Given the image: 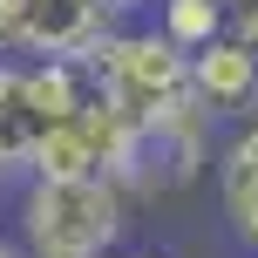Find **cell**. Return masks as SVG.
I'll return each instance as SVG.
<instances>
[{"mask_svg":"<svg viewBox=\"0 0 258 258\" xmlns=\"http://www.w3.org/2000/svg\"><path fill=\"white\" fill-rule=\"evenodd\" d=\"M89 82L109 109H122L136 129H150L190 95V54L177 41H163L156 27H122L116 21L89 54Z\"/></svg>","mask_w":258,"mask_h":258,"instance_id":"7a4b0ae2","label":"cell"},{"mask_svg":"<svg viewBox=\"0 0 258 258\" xmlns=\"http://www.w3.org/2000/svg\"><path fill=\"white\" fill-rule=\"evenodd\" d=\"M224 27H231V14H224L218 0H156V34L177 41L183 54L204 48V41H211V34H224Z\"/></svg>","mask_w":258,"mask_h":258,"instance_id":"ba28073f","label":"cell"},{"mask_svg":"<svg viewBox=\"0 0 258 258\" xmlns=\"http://www.w3.org/2000/svg\"><path fill=\"white\" fill-rule=\"evenodd\" d=\"M0 258H21V251H14V245H0Z\"/></svg>","mask_w":258,"mask_h":258,"instance_id":"7c38bea8","label":"cell"},{"mask_svg":"<svg viewBox=\"0 0 258 258\" xmlns=\"http://www.w3.org/2000/svg\"><path fill=\"white\" fill-rule=\"evenodd\" d=\"M116 21L122 14L109 7V0H14L7 7V48L34 54V61H48V54L89 61L95 41H102Z\"/></svg>","mask_w":258,"mask_h":258,"instance_id":"3957f363","label":"cell"},{"mask_svg":"<svg viewBox=\"0 0 258 258\" xmlns=\"http://www.w3.org/2000/svg\"><path fill=\"white\" fill-rule=\"evenodd\" d=\"M48 129V116L34 109L21 68H0V177H21L27 156H34V136Z\"/></svg>","mask_w":258,"mask_h":258,"instance_id":"8992f818","label":"cell"},{"mask_svg":"<svg viewBox=\"0 0 258 258\" xmlns=\"http://www.w3.org/2000/svg\"><path fill=\"white\" fill-rule=\"evenodd\" d=\"M27 177H102V170H95V150H89V136H82V122H75V116L48 122V129L34 136Z\"/></svg>","mask_w":258,"mask_h":258,"instance_id":"52a82bcc","label":"cell"},{"mask_svg":"<svg viewBox=\"0 0 258 258\" xmlns=\"http://www.w3.org/2000/svg\"><path fill=\"white\" fill-rule=\"evenodd\" d=\"M122 211L129 197L109 177H34L21 197V258H109Z\"/></svg>","mask_w":258,"mask_h":258,"instance_id":"6da1fadb","label":"cell"},{"mask_svg":"<svg viewBox=\"0 0 258 258\" xmlns=\"http://www.w3.org/2000/svg\"><path fill=\"white\" fill-rule=\"evenodd\" d=\"M218 7H224V14H238V7H251V0H218Z\"/></svg>","mask_w":258,"mask_h":258,"instance_id":"30bf717a","label":"cell"},{"mask_svg":"<svg viewBox=\"0 0 258 258\" xmlns=\"http://www.w3.org/2000/svg\"><path fill=\"white\" fill-rule=\"evenodd\" d=\"M7 7H14V0H0V48H7Z\"/></svg>","mask_w":258,"mask_h":258,"instance_id":"9c48e42d","label":"cell"},{"mask_svg":"<svg viewBox=\"0 0 258 258\" xmlns=\"http://www.w3.org/2000/svg\"><path fill=\"white\" fill-rule=\"evenodd\" d=\"M122 258H156V251H122Z\"/></svg>","mask_w":258,"mask_h":258,"instance_id":"4fadbf2b","label":"cell"},{"mask_svg":"<svg viewBox=\"0 0 258 258\" xmlns=\"http://www.w3.org/2000/svg\"><path fill=\"white\" fill-rule=\"evenodd\" d=\"M218 197L231 231L258 251V116H245V129L218 150Z\"/></svg>","mask_w":258,"mask_h":258,"instance_id":"5b68a950","label":"cell"},{"mask_svg":"<svg viewBox=\"0 0 258 258\" xmlns=\"http://www.w3.org/2000/svg\"><path fill=\"white\" fill-rule=\"evenodd\" d=\"M109 7H116V14H129V7H143V0H109Z\"/></svg>","mask_w":258,"mask_h":258,"instance_id":"8fae6325","label":"cell"},{"mask_svg":"<svg viewBox=\"0 0 258 258\" xmlns=\"http://www.w3.org/2000/svg\"><path fill=\"white\" fill-rule=\"evenodd\" d=\"M190 95L211 116H258V48H245L231 27L190 48Z\"/></svg>","mask_w":258,"mask_h":258,"instance_id":"277c9868","label":"cell"}]
</instances>
